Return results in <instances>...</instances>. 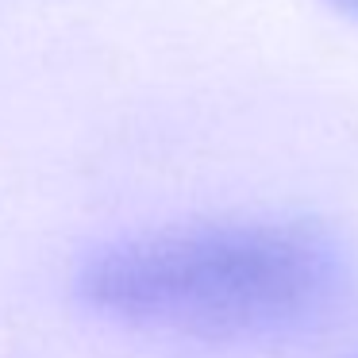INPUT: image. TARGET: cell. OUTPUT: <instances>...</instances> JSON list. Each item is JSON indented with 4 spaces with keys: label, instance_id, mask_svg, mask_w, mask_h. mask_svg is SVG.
I'll list each match as a JSON object with an SVG mask.
<instances>
[{
    "label": "cell",
    "instance_id": "6da1fadb",
    "mask_svg": "<svg viewBox=\"0 0 358 358\" xmlns=\"http://www.w3.org/2000/svg\"><path fill=\"white\" fill-rule=\"evenodd\" d=\"M343 285V255L312 224H212L101 250L81 296L127 324L201 339L281 335L316 320Z\"/></svg>",
    "mask_w": 358,
    "mask_h": 358
},
{
    "label": "cell",
    "instance_id": "7a4b0ae2",
    "mask_svg": "<svg viewBox=\"0 0 358 358\" xmlns=\"http://www.w3.org/2000/svg\"><path fill=\"white\" fill-rule=\"evenodd\" d=\"M324 4H331L335 12H343L350 20H358V0H324Z\"/></svg>",
    "mask_w": 358,
    "mask_h": 358
}]
</instances>
